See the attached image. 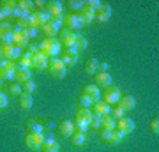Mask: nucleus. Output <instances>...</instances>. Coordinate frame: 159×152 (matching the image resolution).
<instances>
[{
    "label": "nucleus",
    "instance_id": "nucleus-1",
    "mask_svg": "<svg viewBox=\"0 0 159 152\" xmlns=\"http://www.w3.org/2000/svg\"><path fill=\"white\" fill-rule=\"evenodd\" d=\"M60 46H62V43H60L57 37H46L43 43H39L37 50H39L41 53H44L46 57H51V58H55V57L60 53Z\"/></svg>",
    "mask_w": 159,
    "mask_h": 152
},
{
    "label": "nucleus",
    "instance_id": "nucleus-2",
    "mask_svg": "<svg viewBox=\"0 0 159 152\" xmlns=\"http://www.w3.org/2000/svg\"><path fill=\"white\" fill-rule=\"evenodd\" d=\"M48 71H50V74L53 78L62 80L66 76V73H67V67L62 64V60L58 57H55V58H51L50 62H48Z\"/></svg>",
    "mask_w": 159,
    "mask_h": 152
},
{
    "label": "nucleus",
    "instance_id": "nucleus-3",
    "mask_svg": "<svg viewBox=\"0 0 159 152\" xmlns=\"http://www.w3.org/2000/svg\"><path fill=\"white\" fill-rule=\"evenodd\" d=\"M115 129L125 138L129 133L134 131V120H133V118H125V117L120 118V120H117V124H115Z\"/></svg>",
    "mask_w": 159,
    "mask_h": 152
},
{
    "label": "nucleus",
    "instance_id": "nucleus-4",
    "mask_svg": "<svg viewBox=\"0 0 159 152\" xmlns=\"http://www.w3.org/2000/svg\"><path fill=\"white\" fill-rule=\"evenodd\" d=\"M60 60H62V64L66 66V67H71V66H74V64L78 62V51H76V48H74V46H71V48H66V51L60 55Z\"/></svg>",
    "mask_w": 159,
    "mask_h": 152
},
{
    "label": "nucleus",
    "instance_id": "nucleus-5",
    "mask_svg": "<svg viewBox=\"0 0 159 152\" xmlns=\"http://www.w3.org/2000/svg\"><path fill=\"white\" fill-rule=\"evenodd\" d=\"M101 96H104V103L111 106V104H115V103H119V99H120V89H119V87H115V85H110V87H106V92L101 94Z\"/></svg>",
    "mask_w": 159,
    "mask_h": 152
},
{
    "label": "nucleus",
    "instance_id": "nucleus-6",
    "mask_svg": "<svg viewBox=\"0 0 159 152\" xmlns=\"http://www.w3.org/2000/svg\"><path fill=\"white\" fill-rule=\"evenodd\" d=\"M21 48H16L14 44H7V46H2V57L6 58V60H18L20 57H21Z\"/></svg>",
    "mask_w": 159,
    "mask_h": 152
},
{
    "label": "nucleus",
    "instance_id": "nucleus-7",
    "mask_svg": "<svg viewBox=\"0 0 159 152\" xmlns=\"http://www.w3.org/2000/svg\"><path fill=\"white\" fill-rule=\"evenodd\" d=\"M43 141H44V138H43V133L41 135H27V138H25V145L29 147V149H32V150H41L43 149Z\"/></svg>",
    "mask_w": 159,
    "mask_h": 152
},
{
    "label": "nucleus",
    "instance_id": "nucleus-8",
    "mask_svg": "<svg viewBox=\"0 0 159 152\" xmlns=\"http://www.w3.org/2000/svg\"><path fill=\"white\" fill-rule=\"evenodd\" d=\"M32 67H35L37 71H46L48 69V57L44 53L37 51L34 57H32Z\"/></svg>",
    "mask_w": 159,
    "mask_h": 152
},
{
    "label": "nucleus",
    "instance_id": "nucleus-9",
    "mask_svg": "<svg viewBox=\"0 0 159 152\" xmlns=\"http://www.w3.org/2000/svg\"><path fill=\"white\" fill-rule=\"evenodd\" d=\"M110 16H111V7L108 4H101V7L96 11V18H94V21H99V23H104L108 21Z\"/></svg>",
    "mask_w": 159,
    "mask_h": 152
},
{
    "label": "nucleus",
    "instance_id": "nucleus-10",
    "mask_svg": "<svg viewBox=\"0 0 159 152\" xmlns=\"http://www.w3.org/2000/svg\"><path fill=\"white\" fill-rule=\"evenodd\" d=\"M25 127H27V133H30V135H41L44 131V126L41 122H37L35 118H29L25 122Z\"/></svg>",
    "mask_w": 159,
    "mask_h": 152
},
{
    "label": "nucleus",
    "instance_id": "nucleus-11",
    "mask_svg": "<svg viewBox=\"0 0 159 152\" xmlns=\"http://www.w3.org/2000/svg\"><path fill=\"white\" fill-rule=\"evenodd\" d=\"M92 113H94V115H101V117H104V115H110V113H111V106L99 99V101L94 103V112Z\"/></svg>",
    "mask_w": 159,
    "mask_h": 152
},
{
    "label": "nucleus",
    "instance_id": "nucleus-12",
    "mask_svg": "<svg viewBox=\"0 0 159 152\" xmlns=\"http://www.w3.org/2000/svg\"><path fill=\"white\" fill-rule=\"evenodd\" d=\"M83 94H85V96H89L92 101L96 103V101H99V97H101V90H99V87H97V85L89 83V85H85V89H83Z\"/></svg>",
    "mask_w": 159,
    "mask_h": 152
},
{
    "label": "nucleus",
    "instance_id": "nucleus-13",
    "mask_svg": "<svg viewBox=\"0 0 159 152\" xmlns=\"http://www.w3.org/2000/svg\"><path fill=\"white\" fill-rule=\"evenodd\" d=\"M46 11L50 12V16H62V2H57V0H51L46 4Z\"/></svg>",
    "mask_w": 159,
    "mask_h": 152
},
{
    "label": "nucleus",
    "instance_id": "nucleus-14",
    "mask_svg": "<svg viewBox=\"0 0 159 152\" xmlns=\"http://www.w3.org/2000/svg\"><path fill=\"white\" fill-rule=\"evenodd\" d=\"M94 76H96V78H94L96 83L94 85H97V87H104V89H106V87L111 85V76H110L108 73H99V71H97Z\"/></svg>",
    "mask_w": 159,
    "mask_h": 152
},
{
    "label": "nucleus",
    "instance_id": "nucleus-15",
    "mask_svg": "<svg viewBox=\"0 0 159 152\" xmlns=\"http://www.w3.org/2000/svg\"><path fill=\"white\" fill-rule=\"evenodd\" d=\"M58 131H60L62 136L69 138V136L74 133V122H71V120H62V122L58 124Z\"/></svg>",
    "mask_w": 159,
    "mask_h": 152
},
{
    "label": "nucleus",
    "instance_id": "nucleus-16",
    "mask_svg": "<svg viewBox=\"0 0 159 152\" xmlns=\"http://www.w3.org/2000/svg\"><path fill=\"white\" fill-rule=\"evenodd\" d=\"M14 80H16V81H20V83H25V81L32 80V73H30V69L16 67V71H14Z\"/></svg>",
    "mask_w": 159,
    "mask_h": 152
},
{
    "label": "nucleus",
    "instance_id": "nucleus-17",
    "mask_svg": "<svg viewBox=\"0 0 159 152\" xmlns=\"http://www.w3.org/2000/svg\"><path fill=\"white\" fill-rule=\"evenodd\" d=\"M119 106L122 108V110H133V108L136 106V99L133 96H120L119 99Z\"/></svg>",
    "mask_w": 159,
    "mask_h": 152
},
{
    "label": "nucleus",
    "instance_id": "nucleus-18",
    "mask_svg": "<svg viewBox=\"0 0 159 152\" xmlns=\"http://www.w3.org/2000/svg\"><path fill=\"white\" fill-rule=\"evenodd\" d=\"M62 27L64 28H69V30H73V28H80L78 27V20H76V14H66L62 16Z\"/></svg>",
    "mask_w": 159,
    "mask_h": 152
},
{
    "label": "nucleus",
    "instance_id": "nucleus-19",
    "mask_svg": "<svg viewBox=\"0 0 159 152\" xmlns=\"http://www.w3.org/2000/svg\"><path fill=\"white\" fill-rule=\"evenodd\" d=\"M69 140L74 147H83L87 141V133H80V131H74L73 135L69 136Z\"/></svg>",
    "mask_w": 159,
    "mask_h": 152
},
{
    "label": "nucleus",
    "instance_id": "nucleus-20",
    "mask_svg": "<svg viewBox=\"0 0 159 152\" xmlns=\"http://www.w3.org/2000/svg\"><path fill=\"white\" fill-rule=\"evenodd\" d=\"M76 14H78L81 20H83V23H85V25L92 23V21H94V18H96V12H94V11H89L87 7H81V9H80V12H76Z\"/></svg>",
    "mask_w": 159,
    "mask_h": 152
},
{
    "label": "nucleus",
    "instance_id": "nucleus-21",
    "mask_svg": "<svg viewBox=\"0 0 159 152\" xmlns=\"http://www.w3.org/2000/svg\"><path fill=\"white\" fill-rule=\"evenodd\" d=\"M92 115H94V113H92L89 108H80L78 112H76V120H83V122H89V124H90Z\"/></svg>",
    "mask_w": 159,
    "mask_h": 152
},
{
    "label": "nucleus",
    "instance_id": "nucleus-22",
    "mask_svg": "<svg viewBox=\"0 0 159 152\" xmlns=\"http://www.w3.org/2000/svg\"><path fill=\"white\" fill-rule=\"evenodd\" d=\"M32 94H27V92H21L20 94V106L23 108V110H30L32 108Z\"/></svg>",
    "mask_w": 159,
    "mask_h": 152
},
{
    "label": "nucleus",
    "instance_id": "nucleus-23",
    "mask_svg": "<svg viewBox=\"0 0 159 152\" xmlns=\"http://www.w3.org/2000/svg\"><path fill=\"white\" fill-rule=\"evenodd\" d=\"M97 66H99V60H97V58H94V57L89 58V60L85 62V73L87 74H96L97 73Z\"/></svg>",
    "mask_w": 159,
    "mask_h": 152
},
{
    "label": "nucleus",
    "instance_id": "nucleus-24",
    "mask_svg": "<svg viewBox=\"0 0 159 152\" xmlns=\"http://www.w3.org/2000/svg\"><path fill=\"white\" fill-rule=\"evenodd\" d=\"M87 46H89V43H87L85 35H81V34H74V48H76V51L85 50Z\"/></svg>",
    "mask_w": 159,
    "mask_h": 152
},
{
    "label": "nucleus",
    "instance_id": "nucleus-25",
    "mask_svg": "<svg viewBox=\"0 0 159 152\" xmlns=\"http://www.w3.org/2000/svg\"><path fill=\"white\" fill-rule=\"evenodd\" d=\"M115 124H117V120H115L111 115H104V117H101V127L102 129H115Z\"/></svg>",
    "mask_w": 159,
    "mask_h": 152
},
{
    "label": "nucleus",
    "instance_id": "nucleus-26",
    "mask_svg": "<svg viewBox=\"0 0 159 152\" xmlns=\"http://www.w3.org/2000/svg\"><path fill=\"white\" fill-rule=\"evenodd\" d=\"M43 34L46 35V37H57V34H58V28L57 27H53L51 23H46V25H43Z\"/></svg>",
    "mask_w": 159,
    "mask_h": 152
},
{
    "label": "nucleus",
    "instance_id": "nucleus-27",
    "mask_svg": "<svg viewBox=\"0 0 159 152\" xmlns=\"http://www.w3.org/2000/svg\"><path fill=\"white\" fill-rule=\"evenodd\" d=\"M18 7H20L23 12L32 14V11H34V2H30V0H20V2H18Z\"/></svg>",
    "mask_w": 159,
    "mask_h": 152
},
{
    "label": "nucleus",
    "instance_id": "nucleus-28",
    "mask_svg": "<svg viewBox=\"0 0 159 152\" xmlns=\"http://www.w3.org/2000/svg\"><path fill=\"white\" fill-rule=\"evenodd\" d=\"M20 64H18V67H21V69H30L32 67V58L30 57H25V55H21L20 58Z\"/></svg>",
    "mask_w": 159,
    "mask_h": 152
},
{
    "label": "nucleus",
    "instance_id": "nucleus-29",
    "mask_svg": "<svg viewBox=\"0 0 159 152\" xmlns=\"http://www.w3.org/2000/svg\"><path fill=\"white\" fill-rule=\"evenodd\" d=\"M83 7H87L89 11H94L96 12L99 7H101V2L99 0H87V2H83Z\"/></svg>",
    "mask_w": 159,
    "mask_h": 152
},
{
    "label": "nucleus",
    "instance_id": "nucleus-30",
    "mask_svg": "<svg viewBox=\"0 0 159 152\" xmlns=\"http://www.w3.org/2000/svg\"><path fill=\"white\" fill-rule=\"evenodd\" d=\"M89 122H83V120H76L74 122V131H80V133H87L89 131Z\"/></svg>",
    "mask_w": 159,
    "mask_h": 152
},
{
    "label": "nucleus",
    "instance_id": "nucleus-31",
    "mask_svg": "<svg viewBox=\"0 0 159 152\" xmlns=\"http://www.w3.org/2000/svg\"><path fill=\"white\" fill-rule=\"evenodd\" d=\"M12 14V11L7 7L6 2H0V16H2V20H6V18H9Z\"/></svg>",
    "mask_w": 159,
    "mask_h": 152
},
{
    "label": "nucleus",
    "instance_id": "nucleus-32",
    "mask_svg": "<svg viewBox=\"0 0 159 152\" xmlns=\"http://www.w3.org/2000/svg\"><path fill=\"white\" fill-rule=\"evenodd\" d=\"M101 138L102 141H106L111 145V138H113V129H101Z\"/></svg>",
    "mask_w": 159,
    "mask_h": 152
},
{
    "label": "nucleus",
    "instance_id": "nucleus-33",
    "mask_svg": "<svg viewBox=\"0 0 159 152\" xmlns=\"http://www.w3.org/2000/svg\"><path fill=\"white\" fill-rule=\"evenodd\" d=\"M21 35H23L27 41H29V39H32V37H35V35H37V30H35V28H32V27L23 28V30H21Z\"/></svg>",
    "mask_w": 159,
    "mask_h": 152
},
{
    "label": "nucleus",
    "instance_id": "nucleus-34",
    "mask_svg": "<svg viewBox=\"0 0 159 152\" xmlns=\"http://www.w3.org/2000/svg\"><path fill=\"white\" fill-rule=\"evenodd\" d=\"M92 104H94V101H92L89 96H85V94L80 96V106L81 108H89V106H92Z\"/></svg>",
    "mask_w": 159,
    "mask_h": 152
},
{
    "label": "nucleus",
    "instance_id": "nucleus-35",
    "mask_svg": "<svg viewBox=\"0 0 159 152\" xmlns=\"http://www.w3.org/2000/svg\"><path fill=\"white\" fill-rule=\"evenodd\" d=\"M111 117L115 118V120H120V118H124V110L120 106H117V108H111V113H110Z\"/></svg>",
    "mask_w": 159,
    "mask_h": 152
},
{
    "label": "nucleus",
    "instance_id": "nucleus-36",
    "mask_svg": "<svg viewBox=\"0 0 159 152\" xmlns=\"http://www.w3.org/2000/svg\"><path fill=\"white\" fill-rule=\"evenodd\" d=\"M37 51H39V50H37V46H35V44H30V43H29V46L25 48V53H23V55H25V57H30V58H32V57L37 53Z\"/></svg>",
    "mask_w": 159,
    "mask_h": 152
},
{
    "label": "nucleus",
    "instance_id": "nucleus-37",
    "mask_svg": "<svg viewBox=\"0 0 159 152\" xmlns=\"http://www.w3.org/2000/svg\"><path fill=\"white\" fill-rule=\"evenodd\" d=\"M35 90V83L32 81V80H29V81H25L23 83V92H27V94H32Z\"/></svg>",
    "mask_w": 159,
    "mask_h": 152
},
{
    "label": "nucleus",
    "instance_id": "nucleus-38",
    "mask_svg": "<svg viewBox=\"0 0 159 152\" xmlns=\"http://www.w3.org/2000/svg\"><path fill=\"white\" fill-rule=\"evenodd\" d=\"M21 92H23V90H21V87H20L18 83H11V85H9V94L20 97V94H21Z\"/></svg>",
    "mask_w": 159,
    "mask_h": 152
},
{
    "label": "nucleus",
    "instance_id": "nucleus-39",
    "mask_svg": "<svg viewBox=\"0 0 159 152\" xmlns=\"http://www.w3.org/2000/svg\"><path fill=\"white\" fill-rule=\"evenodd\" d=\"M67 6H69V9H71V11H80V9L83 7V2H81V0H71Z\"/></svg>",
    "mask_w": 159,
    "mask_h": 152
},
{
    "label": "nucleus",
    "instance_id": "nucleus-40",
    "mask_svg": "<svg viewBox=\"0 0 159 152\" xmlns=\"http://www.w3.org/2000/svg\"><path fill=\"white\" fill-rule=\"evenodd\" d=\"M90 127H96V129H99L101 127V115H92V120H90Z\"/></svg>",
    "mask_w": 159,
    "mask_h": 152
},
{
    "label": "nucleus",
    "instance_id": "nucleus-41",
    "mask_svg": "<svg viewBox=\"0 0 159 152\" xmlns=\"http://www.w3.org/2000/svg\"><path fill=\"white\" fill-rule=\"evenodd\" d=\"M48 23H51L53 27H57L58 30H60V28H62V16H57V18H55V16H51V18H50V21H48Z\"/></svg>",
    "mask_w": 159,
    "mask_h": 152
},
{
    "label": "nucleus",
    "instance_id": "nucleus-42",
    "mask_svg": "<svg viewBox=\"0 0 159 152\" xmlns=\"http://www.w3.org/2000/svg\"><path fill=\"white\" fill-rule=\"evenodd\" d=\"M11 23H7V21H2L0 23V35H4V34H9L11 32Z\"/></svg>",
    "mask_w": 159,
    "mask_h": 152
},
{
    "label": "nucleus",
    "instance_id": "nucleus-43",
    "mask_svg": "<svg viewBox=\"0 0 159 152\" xmlns=\"http://www.w3.org/2000/svg\"><path fill=\"white\" fill-rule=\"evenodd\" d=\"M150 131H152L154 135H157V133H159V118L157 117L150 120Z\"/></svg>",
    "mask_w": 159,
    "mask_h": 152
},
{
    "label": "nucleus",
    "instance_id": "nucleus-44",
    "mask_svg": "<svg viewBox=\"0 0 159 152\" xmlns=\"http://www.w3.org/2000/svg\"><path fill=\"white\" fill-rule=\"evenodd\" d=\"M124 140V136L120 135L117 129H113V138H111V145H117V143H120V141Z\"/></svg>",
    "mask_w": 159,
    "mask_h": 152
},
{
    "label": "nucleus",
    "instance_id": "nucleus-45",
    "mask_svg": "<svg viewBox=\"0 0 159 152\" xmlns=\"http://www.w3.org/2000/svg\"><path fill=\"white\" fill-rule=\"evenodd\" d=\"M51 147H58V141L53 138V140H44L43 141V150L44 149H51Z\"/></svg>",
    "mask_w": 159,
    "mask_h": 152
},
{
    "label": "nucleus",
    "instance_id": "nucleus-46",
    "mask_svg": "<svg viewBox=\"0 0 159 152\" xmlns=\"http://www.w3.org/2000/svg\"><path fill=\"white\" fill-rule=\"evenodd\" d=\"M16 25L21 28V30H23V28H29V18H18Z\"/></svg>",
    "mask_w": 159,
    "mask_h": 152
},
{
    "label": "nucleus",
    "instance_id": "nucleus-47",
    "mask_svg": "<svg viewBox=\"0 0 159 152\" xmlns=\"http://www.w3.org/2000/svg\"><path fill=\"white\" fill-rule=\"evenodd\" d=\"M7 103H9V101H7V96L0 92V110H4V108L7 106Z\"/></svg>",
    "mask_w": 159,
    "mask_h": 152
},
{
    "label": "nucleus",
    "instance_id": "nucleus-48",
    "mask_svg": "<svg viewBox=\"0 0 159 152\" xmlns=\"http://www.w3.org/2000/svg\"><path fill=\"white\" fill-rule=\"evenodd\" d=\"M73 34V30H69V28H62V30H60V39H66V37H69V35Z\"/></svg>",
    "mask_w": 159,
    "mask_h": 152
},
{
    "label": "nucleus",
    "instance_id": "nucleus-49",
    "mask_svg": "<svg viewBox=\"0 0 159 152\" xmlns=\"http://www.w3.org/2000/svg\"><path fill=\"white\" fill-rule=\"evenodd\" d=\"M43 138H44V140H53V138H55V136H53V133H50V131H43Z\"/></svg>",
    "mask_w": 159,
    "mask_h": 152
},
{
    "label": "nucleus",
    "instance_id": "nucleus-50",
    "mask_svg": "<svg viewBox=\"0 0 159 152\" xmlns=\"http://www.w3.org/2000/svg\"><path fill=\"white\" fill-rule=\"evenodd\" d=\"M43 152H60V145L58 147H51V149H44Z\"/></svg>",
    "mask_w": 159,
    "mask_h": 152
},
{
    "label": "nucleus",
    "instance_id": "nucleus-51",
    "mask_svg": "<svg viewBox=\"0 0 159 152\" xmlns=\"http://www.w3.org/2000/svg\"><path fill=\"white\" fill-rule=\"evenodd\" d=\"M55 122H53V120H48V122H46V127H48V129H53V127H55Z\"/></svg>",
    "mask_w": 159,
    "mask_h": 152
},
{
    "label": "nucleus",
    "instance_id": "nucleus-52",
    "mask_svg": "<svg viewBox=\"0 0 159 152\" xmlns=\"http://www.w3.org/2000/svg\"><path fill=\"white\" fill-rule=\"evenodd\" d=\"M34 6H37V7H44L46 4H44V2H43V0H37V2H35Z\"/></svg>",
    "mask_w": 159,
    "mask_h": 152
},
{
    "label": "nucleus",
    "instance_id": "nucleus-53",
    "mask_svg": "<svg viewBox=\"0 0 159 152\" xmlns=\"http://www.w3.org/2000/svg\"><path fill=\"white\" fill-rule=\"evenodd\" d=\"M0 58H2V44H0Z\"/></svg>",
    "mask_w": 159,
    "mask_h": 152
},
{
    "label": "nucleus",
    "instance_id": "nucleus-54",
    "mask_svg": "<svg viewBox=\"0 0 159 152\" xmlns=\"http://www.w3.org/2000/svg\"><path fill=\"white\" fill-rule=\"evenodd\" d=\"M2 21H4V20H2V16H0V23H2Z\"/></svg>",
    "mask_w": 159,
    "mask_h": 152
},
{
    "label": "nucleus",
    "instance_id": "nucleus-55",
    "mask_svg": "<svg viewBox=\"0 0 159 152\" xmlns=\"http://www.w3.org/2000/svg\"><path fill=\"white\" fill-rule=\"evenodd\" d=\"M0 83H2V81H0Z\"/></svg>",
    "mask_w": 159,
    "mask_h": 152
}]
</instances>
